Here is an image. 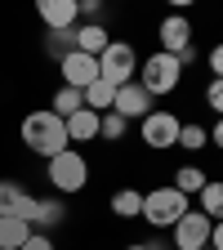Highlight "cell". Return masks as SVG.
<instances>
[{"mask_svg":"<svg viewBox=\"0 0 223 250\" xmlns=\"http://www.w3.org/2000/svg\"><path fill=\"white\" fill-rule=\"evenodd\" d=\"M22 143H27L31 152H36V156H45V161L72 147V139H67V125H62V116H54L49 107L31 112V116L22 121Z\"/></svg>","mask_w":223,"mask_h":250,"instance_id":"obj_1","label":"cell"},{"mask_svg":"<svg viewBox=\"0 0 223 250\" xmlns=\"http://www.w3.org/2000/svg\"><path fill=\"white\" fill-rule=\"evenodd\" d=\"M179 81H183V62H179V54H165V49H156L152 58H143L139 62V85L152 94H170V89H179Z\"/></svg>","mask_w":223,"mask_h":250,"instance_id":"obj_2","label":"cell"},{"mask_svg":"<svg viewBox=\"0 0 223 250\" xmlns=\"http://www.w3.org/2000/svg\"><path fill=\"white\" fill-rule=\"evenodd\" d=\"M139 54H134V45L130 41H112L103 54H99V81H107L112 89H121V85H130L134 76H139Z\"/></svg>","mask_w":223,"mask_h":250,"instance_id":"obj_3","label":"cell"},{"mask_svg":"<svg viewBox=\"0 0 223 250\" xmlns=\"http://www.w3.org/2000/svg\"><path fill=\"white\" fill-rule=\"evenodd\" d=\"M187 210H192V206H187V197L179 192V188H156V192L143 197V214L139 219H147L152 228H174Z\"/></svg>","mask_w":223,"mask_h":250,"instance_id":"obj_4","label":"cell"},{"mask_svg":"<svg viewBox=\"0 0 223 250\" xmlns=\"http://www.w3.org/2000/svg\"><path fill=\"white\" fill-rule=\"evenodd\" d=\"M85 179H89V166H85V156H81L76 147L49 156V183H54V192L72 197V192H81V188H85Z\"/></svg>","mask_w":223,"mask_h":250,"instance_id":"obj_5","label":"cell"},{"mask_svg":"<svg viewBox=\"0 0 223 250\" xmlns=\"http://www.w3.org/2000/svg\"><path fill=\"white\" fill-rule=\"evenodd\" d=\"M179 130H183V121L165 107H152L143 121H139V139L152 147V152H165V147H179Z\"/></svg>","mask_w":223,"mask_h":250,"instance_id":"obj_6","label":"cell"},{"mask_svg":"<svg viewBox=\"0 0 223 250\" xmlns=\"http://www.w3.org/2000/svg\"><path fill=\"white\" fill-rule=\"evenodd\" d=\"M210 228H214V224H210L201 210H187L179 224L170 228V232H174V250H205V246H210Z\"/></svg>","mask_w":223,"mask_h":250,"instance_id":"obj_7","label":"cell"},{"mask_svg":"<svg viewBox=\"0 0 223 250\" xmlns=\"http://www.w3.org/2000/svg\"><path fill=\"white\" fill-rule=\"evenodd\" d=\"M112 112H116V116H125V121H143V116L152 112V94H147L139 81H130V85H121V89H116Z\"/></svg>","mask_w":223,"mask_h":250,"instance_id":"obj_8","label":"cell"},{"mask_svg":"<svg viewBox=\"0 0 223 250\" xmlns=\"http://www.w3.org/2000/svg\"><path fill=\"white\" fill-rule=\"evenodd\" d=\"M94 81H99V58H89V54H81V49H72L67 58H62V85L89 89Z\"/></svg>","mask_w":223,"mask_h":250,"instance_id":"obj_9","label":"cell"},{"mask_svg":"<svg viewBox=\"0 0 223 250\" xmlns=\"http://www.w3.org/2000/svg\"><path fill=\"white\" fill-rule=\"evenodd\" d=\"M156 36H161V49H165V54H187V49H192V27H187L183 14H170Z\"/></svg>","mask_w":223,"mask_h":250,"instance_id":"obj_10","label":"cell"},{"mask_svg":"<svg viewBox=\"0 0 223 250\" xmlns=\"http://www.w3.org/2000/svg\"><path fill=\"white\" fill-rule=\"evenodd\" d=\"M72 45H76L81 54H89V58H99V54L112 45V36H107V27H103V22H85V27L72 31Z\"/></svg>","mask_w":223,"mask_h":250,"instance_id":"obj_11","label":"cell"},{"mask_svg":"<svg viewBox=\"0 0 223 250\" xmlns=\"http://www.w3.org/2000/svg\"><path fill=\"white\" fill-rule=\"evenodd\" d=\"M41 18L49 31H72L81 14H76V0H41Z\"/></svg>","mask_w":223,"mask_h":250,"instance_id":"obj_12","label":"cell"},{"mask_svg":"<svg viewBox=\"0 0 223 250\" xmlns=\"http://www.w3.org/2000/svg\"><path fill=\"white\" fill-rule=\"evenodd\" d=\"M36 210V197L22 192L18 183H0V214H14V219H31Z\"/></svg>","mask_w":223,"mask_h":250,"instance_id":"obj_13","label":"cell"},{"mask_svg":"<svg viewBox=\"0 0 223 250\" xmlns=\"http://www.w3.org/2000/svg\"><path fill=\"white\" fill-rule=\"evenodd\" d=\"M27 237H31V224H27V219L0 214V250H22Z\"/></svg>","mask_w":223,"mask_h":250,"instance_id":"obj_14","label":"cell"},{"mask_svg":"<svg viewBox=\"0 0 223 250\" xmlns=\"http://www.w3.org/2000/svg\"><path fill=\"white\" fill-rule=\"evenodd\" d=\"M62 219H67V206H62L58 197H49V201H41V197H36V210H31L27 224H31V228H58Z\"/></svg>","mask_w":223,"mask_h":250,"instance_id":"obj_15","label":"cell"},{"mask_svg":"<svg viewBox=\"0 0 223 250\" xmlns=\"http://www.w3.org/2000/svg\"><path fill=\"white\" fill-rule=\"evenodd\" d=\"M62 125H67V139H72V143H89V139H99V116H94L89 107H81L76 116H67Z\"/></svg>","mask_w":223,"mask_h":250,"instance_id":"obj_16","label":"cell"},{"mask_svg":"<svg viewBox=\"0 0 223 250\" xmlns=\"http://www.w3.org/2000/svg\"><path fill=\"white\" fill-rule=\"evenodd\" d=\"M85 94V107L94 112V116H103V112H112V103H116V89L107 85V81H94L89 89H81Z\"/></svg>","mask_w":223,"mask_h":250,"instance_id":"obj_17","label":"cell"},{"mask_svg":"<svg viewBox=\"0 0 223 250\" xmlns=\"http://www.w3.org/2000/svg\"><path fill=\"white\" fill-rule=\"evenodd\" d=\"M197 197H201V214L210 219V224H219V219H223V183H219V179H210Z\"/></svg>","mask_w":223,"mask_h":250,"instance_id":"obj_18","label":"cell"},{"mask_svg":"<svg viewBox=\"0 0 223 250\" xmlns=\"http://www.w3.org/2000/svg\"><path fill=\"white\" fill-rule=\"evenodd\" d=\"M81 107H85V94H81V89H72V85H62V89L54 94V107H49V112L67 121V116H76Z\"/></svg>","mask_w":223,"mask_h":250,"instance_id":"obj_19","label":"cell"},{"mask_svg":"<svg viewBox=\"0 0 223 250\" xmlns=\"http://www.w3.org/2000/svg\"><path fill=\"white\" fill-rule=\"evenodd\" d=\"M112 214H116V219H134V214H143V192H134V188H121V192L112 197Z\"/></svg>","mask_w":223,"mask_h":250,"instance_id":"obj_20","label":"cell"},{"mask_svg":"<svg viewBox=\"0 0 223 250\" xmlns=\"http://www.w3.org/2000/svg\"><path fill=\"white\" fill-rule=\"evenodd\" d=\"M205 183H210V179H205V170H197V166H183V170L174 174V183H170V188H179L183 197H192V192H201Z\"/></svg>","mask_w":223,"mask_h":250,"instance_id":"obj_21","label":"cell"},{"mask_svg":"<svg viewBox=\"0 0 223 250\" xmlns=\"http://www.w3.org/2000/svg\"><path fill=\"white\" fill-rule=\"evenodd\" d=\"M125 130H130V121H125V116H116V112H103V116H99V139L121 143V139H125Z\"/></svg>","mask_w":223,"mask_h":250,"instance_id":"obj_22","label":"cell"},{"mask_svg":"<svg viewBox=\"0 0 223 250\" xmlns=\"http://www.w3.org/2000/svg\"><path fill=\"white\" fill-rule=\"evenodd\" d=\"M205 143H210L205 125H183V130H179V147H187V152H201Z\"/></svg>","mask_w":223,"mask_h":250,"instance_id":"obj_23","label":"cell"},{"mask_svg":"<svg viewBox=\"0 0 223 250\" xmlns=\"http://www.w3.org/2000/svg\"><path fill=\"white\" fill-rule=\"evenodd\" d=\"M205 103L223 116V81H210V89H205Z\"/></svg>","mask_w":223,"mask_h":250,"instance_id":"obj_24","label":"cell"},{"mask_svg":"<svg viewBox=\"0 0 223 250\" xmlns=\"http://www.w3.org/2000/svg\"><path fill=\"white\" fill-rule=\"evenodd\" d=\"M22 250H54V241H49V237H45V232H31V237H27V246H22Z\"/></svg>","mask_w":223,"mask_h":250,"instance_id":"obj_25","label":"cell"},{"mask_svg":"<svg viewBox=\"0 0 223 250\" xmlns=\"http://www.w3.org/2000/svg\"><path fill=\"white\" fill-rule=\"evenodd\" d=\"M210 72H214V81H223V45L210 49Z\"/></svg>","mask_w":223,"mask_h":250,"instance_id":"obj_26","label":"cell"},{"mask_svg":"<svg viewBox=\"0 0 223 250\" xmlns=\"http://www.w3.org/2000/svg\"><path fill=\"white\" fill-rule=\"evenodd\" d=\"M210 250H223V219L210 228Z\"/></svg>","mask_w":223,"mask_h":250,"instance_id":"obj_27","label":"cell"},{"mask_svg":"<svg viewBox=\"0 0 223 250\" xmlns=\"http://www.w3.org/2000/svg\"><path fill=\"white\" fill-rule=\"evenodd\" d=\"M210 143H214V147H223V116L214 121V130H210Z\"/></svg>","mask_w":223,"mask_h":250,"instance_id":"obj_28","label":"cell"},{"mask_svg":"<svg viewBox=\"0 0 223 250\" xmlns=\"http://www.w3.org/2000/svg\"><path fill=\"white\" fill-rule=\"evenodd\" d=\"M125 250H156V246H147V241H139V246H125Z\"/></svg>","mask_w":223,"mask_h":250,"instance_id":"obj_29","label":"cell"}]
</instances>
